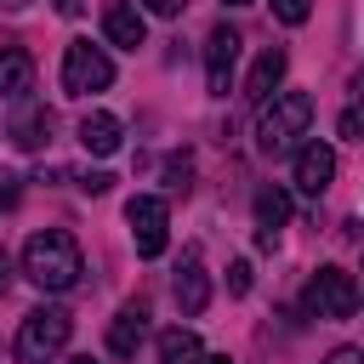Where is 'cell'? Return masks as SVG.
Returning <instances> with one entry per match:
<instances>
[{"label":"cell","mask_w":364,"mask_h":364,"mask_svg":"<svg viewBox=\"0 0 364 364\" xmlns=\"http://www.w3.org/2000/svg\"><path fill=\"white\" fill-rule=\"evenodd\" d=\"M239 34L228 28V23H216L210 34H205V85H210V97H228V85H233V63H239Z\"/></svg>","instance_id":"52a82bcc"},{"label":"cell","mask_w":364,"mask_h":364,"mask_svg":"<svg viewBox=\"0 0 364 364\" xmlns=\"http://www.w3.org/2000/svg\"><path fill=\"white\" fill-rule=\"evenodd\" d=\"M267 6H273V17H279V23H290V28H296V23H307V11H313V0H267Z\"/></svg>","instance_id":"ac0fdd59"},{"label":"cell","mask_w":364,"mask_h":364,"mask_svg":"<svg viewBox=\"0 0 364 364\" xmlns=\"http://www.w3.org/2000/svg\"><path fill=\"white\" fill-rule=\"evenodd\" d=\"M102 34H108L114 46H125V51H136V46L148 40L142 6H131V0H108V6H102Z\"/></svg>","instance_id":"9c48e42d"},{"label":"cell","mask_w":364,"mask_h":364,"mask_svg":"<svg viewBox=\"0 0 364 364\" xmlns=\"http://www.w3.org/2000/svg\"><path fill=\"white\" fill-rule=\"evenodd\" d=\"M142 336H148V313L131 301V307H119L114 324H108V353H114V358H136Z\"/></svg>","instance_id":"8fae6325"},{"label":"cell","mask_w":364,"mask_h":364,"mask_svg":"<svg viewBox=\"0 0 364 364\" xmlns=\"http://www.w3.org/2000/svg\"><path fill=\"white\" fill-rule=\"evenodd\" d=\"M222 6H250V0H222Z\"/></svg>","instance_id":"4316f807"},{"label":"cell","mask_w":364,"mask_h":364,"mask_svg":"<svg viewBox=\"0 0 364 364\" xmlns=\"http://www.w3.org/2000/svg\"><path fill=\"white\" fill-rule=\"evenodd\" d=\"M108 182H114L108 171H91V176H80V188H85V193H108Z\"/></svg>","instance_id":"44dd1931"},{"label":"cell","mask_w":364,"mask_h":364,"mask_svg":"<svg viewBox=\"0 0 364 364\" xmlns=\"http://www.w3.org/2000/svg\"><path fill=\"white\" fill-rule=\"evenodd\" d=\"M176 307L193 318V313H205V301H210V279H205V267H199V250H188L182 256V267H176Z\"/></svg>","instance_id":"30bf717a"},{"label":"cell","mask_w":364,"mask_h":364,"mask_svg":"<svg viewBox=\"0 0 364 364\" xmlns=\"http://www.w3.org/2000/svg\"><path fill=\"white\" fill-rule=\"evenodd\" d=\"M284 222H290V193L284 188H262L256 193V245H273Z\"/></svg>","instance_id":"4fadbf2b"},{"label":"cell","mask_w":364,"mask_h":364,"mask_svg":"<svg viewBox=\"0 0 364 364\" xmlns=\"http://www.w3.org/2000/svg\"><path fill=\"white\" fill-rule=\"evenodd\" d=\"M125 222H131V245H136V256H159V250L171 245V210H165V199L136 193V199L125 205Z\"/></svg>","instance_id":"8992f818"},{"label":"cell","mask_w":364,"mask_h":364,"mask_svg":"<svg viewBox=\"0 0 364 364\" xmlns=\"http://www.w3.org/2000/svg\"><path fill=\"white\" fill-rule=\"evenodd\" d=\"M154 347H159V364H205L199 336H193V330H182V324H176V330H165Z\"/></svg>","instance_id":"e0dca14e"},{"label":"cell","mask_w":364,"mask_h":364,"mask_svg":"<svg viewBox=\"0 0 364 364\" xmlns=\"http://www.w3.org/2000/svg\"><path fill=\"white\" fill-rule=\"evenodd\" d=\"M23 273H28V284H40V290H51V296L74 290L80 273H85L80 239H74L68 228H40V233L23 245Z\"/></svg>","instance_id":"6da1fadb"},{"label":"cell","mask_w":364,"mask_h":364,"mask_svg":"<svg viewBox=\"0 0 364 364\" xmlns=\"http://www.w3.org/2000/svg\"><path fill=\"white\" fill-rule=\"evenodd\" d=\"M205 364H228V353H222V358H205Z\"/></svg>","instance_id":"484cf974"},{"label":"cell","mask_w":364,"mask_h":364,"mask_svg":"<svg viewBox=\"0 0 364 364\" xmlns=\"http://www.w3.org/2000/svg\"><path fill=\"white\" fill-rule=\"evenodd\" d=\"M307 313H318V318H353L358 313V279L347 267H318L307 279Z\"/></svg>","instance_id":"5b68a950"},{"label":"cell","mask_w":364,"mask_h":364,"mask_svg":"<svg viewBox=\"0 0 364 364\" xmlns=\"http://www.w3.org/2000/svg\"><path fill=\"white\" fill-rule=\"evenodd\" d=\"M142 6H148V11H154V17H176V11H182V6H188V0H142Z\"/></svg>","instance_id":"7402d4cb"},{"label":"cell","mask_w":364,"mask_h":364,"mask_svg":"<svg viewBox=\"0 0 364 364\" xmlns=\"http://www.w3.org/2000/svg\"><path fill=\"white\" fill-rule=\"evenodd\" d=\"M279 80H284V51H279V46H267V51L256 57L250 80H245V97H250V102H267V97L279 91Z\"/></svg>","instance_id":"9a60e30c"},{"label":"cell","mask_w":364,"mask_h":364,"mask_svg":"<svg viewBox=\"0 0 364 364\" xmlns=\"http://www.w3.org/2000/svg\"><path fill=\"white\" fill-rule=\"evenodd\" d=\"M11 102H17V114H11V142H17V148H46L51 114H46L40 102H28V97H11Z\"/></svg>","instance_id":"7c38bea8"},{"label":"cell","mask_w":364,"mask_h":364,"mask_svg":"<svg viewBox=\"0 0 364 364\" xmlns=\"http://www.w3.org/2000/svg\"><path fill=\"white\" fill-rule=\"evenodd\" d=\"M228 290H233V296L250 290V262H233V267H228Z\"/></svg>","instance_id":"ffe728a7"},{"label":"cell","mask_w":364,"mask_h":364,"mask_svg":"<svg viewBox=\"0 0 364 364\" xmlns=\"http://www.w3.org/2000/svg\"><path fill=\"white\" fill-rule=\"evenodd\" d=\"M34 85V57L23 46H0V97H28Z\"/></svg>","instance_id":"5bb4252c"},{"label":"cell","mask_w":364,"mask_h":364,"mask_svg":"<svg viewBox=\"0 0 364 364\" xmlns=\"http://www.w3.org/2000/svg\"><path fill=\"white\" fill-rule=\"evenodd\" d=\"M108 85H114L108 51L91 46V40H68V51H63V91L68 97H91V91H108Z\"/></svg>","instance_id":"277c9868"},{"label":"cell","mask_w":364,"mask_h":364,"mask_svg":"<svg viewBox=\"0 0 364 364\" xmlns=\"http://www.w3.org/2000/svg\"><path fill=\"white\" fill-rule=\"evenodd\" d=\"M256 108H262V119H256V148H262L267 159L290 154V148L307 136V125H313V97H307V91H273V97L256 102Z\"/></svg>","instance_id":"7a4b0ae2"},{"label":"cell","mask_w":364,"mask_h":364,"mask_svg":"<svg viewBox=\"0 0 364 364\" xmlns=\"http://www.w3.org/2000/svg\"><path fill=\"white\" fill-rule=\"evenodd\" d=\"M68 336H74V318H68V307H34L23 324H17V364H57V353L68 347Z\"/></svg>","instance_id":"3957f363"},{"label":"cell","mask_w":364,"mask_h":364,"mask_svg":"<svg viewBox=\"0 0 364 364\" xmlns=\"http://www.w3.org/2000/svg\"><path fill=\"white\" fill-rule=\"evenodd\" d=\"M6 284H11V256L0 250V296H6Z\"/></svg>","instance_id":"cb8c5ba5"},{"label":"cell","mask_w":364,"mask_h":364,"mask_svg":"<svg viewBox=\"0 0 364 364\" xmlns=\"http://www.w3.org/2000/svg\"><path fill=\"white\" fill-rule=\"evenodd\" d=\"M324 364H364V353H358V347H336Z\"/></svg>","instance_id":"603a6c76"},{"label":"cell","mask_w":364,"mask_h":364,"mask_svg":"<svg viewBox=\"0 0 364 364\" xmlns=\"http://www.w3.org/2000/svg\"><path fill=\"white\" fill-rule=\"evenodd\" d=\"M23 176H11V171H0V210H11L17 199H23V188H17Z\"/></svg>","instance_id":"d6986e66"},{"label":"cell","mask_w":364,"mask_h":364,"mask_svg":"<svg viewBox=\"0 0 364 364\" xmlns=\"http://www.w3.org/2000/svg\"><path fill=\"white\" fill-rule=\"evenodd\" d=\"M68 364H97V358H91V353H80V358H68Z\"/></svg>","instance_id":"d4e9b609"},{"label":"cell","mask_w":364,"mask_h":364,"mask_svg":"<svg viewBox=\"0 0 364 364\" xmlns=\"http://www.w3.org/2000/svg\"><path fill=\"white\" fill-rule=\"evenodd\" d=\"M80 148H85V154H97V159H108V154L119 148V119H114V114H102V108H97V114H85V119H80Z\"/></svg>","instance_id":"2e32d148"},{"label":"cell","mask_w":364,"mask_h":364,"mask_svg":"<svg viewBox=\"0 0 364 364\" xmlns=\"http://www.w3.org/2000/svg\"><path fill=\"white\" fill-rule=\"evenodd\" d=\"M330 182H336V148L330 142H301L296 148V188L318 199Z\"/></svg>","instance_id":"ba28073f"}]
</instances>
